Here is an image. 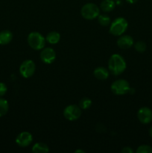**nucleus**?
<instances>
[{"instance_id": "obj_22", "label": "nucleus", "mask_w": 152, "mask_h": 153, "mask_svg": "<svg viewBox=\"0 0 152 153\" xmlns=\"http://www.w3.org/2000/svg\"><path fill=\"white\" fill-rule=\"evenodd\" d=\"M7 91V88L6 85L3 82H0V97H3L6 94Z\"/></svg>"}, {"instance_id": "obj_15", "label": "nucleus", "mask_w": 152, "mask_h": 153, "mask_svg": "<svg viewBox=\"0 0 152 153\" xmlns=\"http://www.w3.org/2000/svg\"><path fill=\"white\" fill-rule=\"evenodd\" d=\"M115 2L113 0H104L101 3V10L104 12H110L113 10L115 7Z\"/></svg>"}, {"instance_id": "obj_16", "label": "nucleus", "mask_w": 152, "mask_h": 153, "mask_svg": "<svg viewBox=\"0 0 152 153\" xmlns=\"http://www.w3.org/2000/svg\"><path fill=\"white\" fill-rule=\"evenodd\" d=\"M49 149L44 143H37L32 147V152L35 153H47Z\"/></svg>"}, {"instance_id": "obj_4", "label": "nucleus", "mask_w": 152, "mask_h": 153, "mask_svg": "<svg viewBox=\"0 0 152 153\" xmlns=\"http://www.w3.org/2000/svg\"><path fill=\"white\" fill-rule=\"evenodd\" d=\"M99 7L93 3H87L82 7L80 13L86 19H93L99 15Z\"/></svg>"}, {"instance_id": "obj_11", "label": "nucleus", "mask_w": 152, "mask_h": 153, "mask_svg": "<svg viewBox=\"0 0 152 153\" xmlns=\"http://www.w3.org/2000/svg\"><path fill=\"white\" fill-rule=\"evenodd\" d=\"M117 45L122 49H128L134 45V39L130 35L122 36L117 40Z\"/></svg>"}, {"instance_id": "obj_24", "label": "nucleus", "mask_w": 152, "mask_h": 153, "mask_svg": "<svg viewBox=\"0 0 152 153\" xmlns=\"http://www.w3.org/2000/svg\"><path fill=\"white\" fill-rule=\"evenodd\" d=\"M137 1H138V0H127V1L129 3H131V4H134V3L137 2Z\"/></svg>"}, {"instance_id": "obj_21", "label": "nucleus", "mask_w": 152, "mask_h": 153, "mask_svg": "<svg viewBox=\"0 0 152 153\" xmlns=\"http://www.w3.org/2000/svg\"><path fill=\"white\" fill-rule=\"evenodd\" d=\"M137 153H152V147L148 145H142L137 149Z\"/></svg>"}, {"instance_id": "obj_12", "label": "nucleus", "mask_w": 152, "mask_h": 153, "mask_svg": "<svg viewBox=\"0 0 152 153\" xmlns=\"http://www.w3.org/2000/svg\"><path fill=\"white\" fill-rule=\"evenodd\" d=\"M94 76L98 80H105L109 77V71L103 67H97L94 70Z\"/></svg>"}, {"instance_id": "obj_3", "label": "nucleus", "mask_w": 152, "mask_h": 153, "mask_svg": "<svg viewBox=\"0 0 152 153\" xmlns=\"http://www.w3.org/2000/svg\"><path fill=\"white\" fill-rule=\"evenodd\" d=\"M28 43L33 49L40 50L44 47L46 39L40 33L34 31V32L30 33L28 35Z\"/></svg>"}, {"instance_id": "obj_8", "label": "nucleus", "mask_w": 152, "mask_h": 153, "mask_svg": "<svg viewBox=\"0 0 152 153\" xmlns=\"http://www.w3.org/2000/svg\"><path fill=\"white\" fill-rule=\"evenodd\" d=\"M137 117L142 124H148L152 121V111L148 107L141 108L138 111Z\"/></svg>"}, {"instance_id": "obj_10", "label": "nucleus", "mask_w": 152, "mask_h": 153, "mask_svg": "<svg viewBox=\"0 0 152 153\" xmlns=\"http://www.w3.org/2000/svg\"><path fill=\"white\" fill-rule=\"evenodd\" d=\"M32 140L33 137L31 133L28 131H23L18 134L16 138V143L21 147H25L31 144Z\"/></svg>"}, {"instance_id": "obj_2", "label": "nucleus", "mask_w": 152, "mask_h": 153, "mask_svg": "<svg viewBox=\"0 0 152 153\" xmlns=\"http://www.w3.org/2000/svg\"><path fill=\"white\" fill-rule=\"evenodd\" d=\"M128 26V23L125 18L119 17L112 22L110 28V33L113 35L119 36L125 32Z\"/></svg>"}, {"instance_id": "obj_17", "label": "nucleus", "mask_w": 152, "mask_h": 153, "mask_svg": "<svg viewBox=\"0 0 152 153\" xmlns=\"http://www.w3.org/2000/svg\"><path fill=\"white\" fill-rule=\"evenodd\" d=\"M9 109L8 102L6 100L0 98V117L4 116L7 113Z\"/></svg>"}, {"instance_id": "obj_13", "label": "nucleus", "mask_w": 152, "mask_h": 153, "mask_svg": "<svg viewBox=\"0 0 152 153\" xmlns=\"http://www.w3.org/2000/svg\"><path fill=\"white\" fill-rule=\"evenodd\" d=\"M13 39V34L9 30H3L0 32V45L8 44Z\"/></svg>"}, {"instance_id": "obj_7", "label": "nucleus", "mask_w": 152, "mask_h": 153, "mask_svg": "<svg viewBox=\"0 0 152 153\" xmlns=\"http://www.w3.org/2000/svg\"><path fill=\"white\" fill-rule=\"evenodd\" d=\"M63 115L66 119L68 120L74 121L79 119L81 116V110L79 106L75 105H70L64 109Z\"/></svg>"}, {"instance_id": "obj_5", "label": "nucleus", "mask_w": 152, "mask_h": 153, "mask_svg": "<svg viewBox=\"0 0 152 153\" xmlns=\"http://www.w3.org/2000/svg\"><path fill=\"white\" fill-rule=\"evenodd\" d=\"M130 85L125 79H119L116 80L112 84L111 91L116 95H125V94L129 93Z\"/></svg>"}, {"instance_id": "obj_18", "label": "nucleus", "mask_w": 152, "mask_h": 153, "mask_svg": "<svg viewBox=\"0 0 152 153\" xmlns=\"http://www.w3.org/2000/svg\"><path fill=\"white\" fill-rule=\"evenodd\" d=\"M91 105H92V100L90 99L87 98V97L81 99L79 102V107L81 109L86 110V109L89 108Z\"/></svg>"}, {"instance_id": "obj_23", "label": "nucleus", "mask_w": 152, "mask_h": 153, "mask_svg": "<svg viewBox=\"0 0 152 153\" xmlns=\"http://www.w3.org/2000/svg\"><path fill=\"white\" fill-rule=\"evenodd\" d=\"M122 153H133L134 152V150H133L131 147L127 146V147L123 148V149H122Z\"/></svg>"}, {"instance_id": "obj_19", "label": "nucleus", "mask_w": 152, "mask_h": 153, "mask_svg": "<svg viewBox=\"0 0 152 153\" xmlns=\"http://www.w3.org/2000/svg\"><path fill=\"white\" fill-rule=\"evenodd\" d=\"M98 21L102 26H107L110 23V18L107 15H98Z\"/></svg>"}, {"instance_id": "obj_14", "label": "nucleus", "mask_w": 152, "mask_h": 153, "mask_svg": "<svg viewBox=\"0 0 152 153\" xmlns=\"http://www.w3.org/2000/svg\"><path fill=\"white\" fill-rule=\"evenodd\" d=\"M61 39V35L57 31H51L46 36V41L49 42L51 44H56L60 41Z\"/></svg>"}, {"instance_id": "obj_26", "label": "nucleus", "mask_w": 152, "mask_h": 153, "mask_svg": "<svg viewBox=\"0 0 152 153\" xmlns=\"http://www.w3.org/2000/svg\"><path fill=\"white\" fill-rule=\"evenodd\" d=\"M75 152L76 153H77V152H84V151H83V150H81V149H78V150H76L75 151Z\"/></svg>"}, {"instance_id": "obj_1", "label": "nucleus", "mask_w": 152, "mask_h": 153, "mask_svg": "<svg viewBox=\"0 0 152 153\" xmlns=\"http://www.w3.org/2000/svg\"><path fill=\"white\" fill-rule=\"evenodd\" d=\"M108 68L110 73L118 76L123 73L126 69V62L121 55L114 54L110 57L108 62Z\"/></svg>"}, {"instance_id": "obj_20", "label": "nucleus", "mask_w": 152, "mask_h": 153, "mask_svg": "<svg viewBox=\"0 0 152 153\" xmlns=\"http://www.w3.org/2000/svg\"><path fill=\"white\" fill-rule=\"evenodd\" d=\"M134 48H135V49L138 52L142 53V52H144L146 50V44L143 41H137L134 44Z\"/></svg>"}, {"instance_id": "obj_9", "label": "nucleus", "mask_w": 152, "mask_h": 153, "mask_svg": "<svg viewBox=\"0 0 152 153\" xmlns=\"http://www.w3.org/2000/svg\"><path fill=\"white\" fill-rule=\"evenodd\" d=\"M55 58H56V53L52 48H46L40 52V59L45 64H52L55 61Z\"/></svg>"}, {"instance_id": "obj_25", "label": "nucleus", "mask_w": 152, "mask_h": 153, "mask_svg": "<svg viewBox=\"0 0 152 153\" xmlns=\"http://www.w3.org/2000/svg\"><path fill=\"white\" fill-rule=\"evenodd\" d=\"M149 134H150L151 137H152V126L149 128Z\"/></svg>"}, {"instance_id": "obj_6", "label": "nucleus", "mask_w": 152, "mask_h": 153, "mask_svg": "<svg viewBox=\"0 0 152 153\" xmlns=\"http://www.w3.org/2000/svg\"><path fill=\"white\" fill-rule=\"evenodd\" d=\"M36 70L35 64L31 60H25L19 67V73L22 77L28 79L34 75Z\"/></svg>"}]
</instances>
